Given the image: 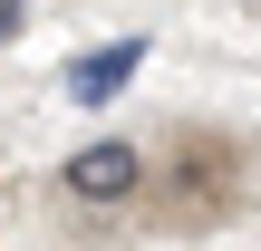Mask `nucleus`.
<instances>
[{"label":"nucleus","instance_id":"nucleus-4","mask_svg":"<svg viewBox=\"0 0 261 251\" xmlns=\"http://www.w3.org/2000/svg\"><path fill=\"white\" fill-rule=\"evenodd\" d=\"M19 19H29V0H0V39H19Z\"/></svg>","mask_w":261,"mask_h":251},{"label":"nucleus","instance_id":"nucleus-2","mask_svg":"<svg viewBox=\"0 0 261 251\" xmlns=\"http://www.w3.org/2000/svg\"><path fill=\"white\" fill-rule=\"evenodd\" d=\"M242 193V145L232 135H184V155H174V203L184 213H223Z\"/></svg>","mask_w":261,"mask_h":251},{"label":"nucleus","instance_id":"nucleus-3","mask_svg":"<svg viewBox=\"0 0 261 251\" xmlns=\"http://www.w3.org/2000/svg\"><path fill=\"white\" fill-rule=\"evenodd\" d=\"M136 68H145V39H107V48L68 58V97H77V106H107V97H116Z\"/></svg>","mask_w":261,"mask_h":251},{"label":"nucleus","instance_id":"nucleus-1","mask_svg":"<svg viewBox=\"0 0 261 251\" xmlns=\"http://www.w3.org/2000/svg\"><path fill=\"white\" fill-rule=\"evenodd\" d=\"M145 174H155V155L145 145H126V135H97V145H77L68 155V203H87V213H116V203H136L145 193Z\"/></svg>","mask_w":261,"mask_h":251}]
</instances>
